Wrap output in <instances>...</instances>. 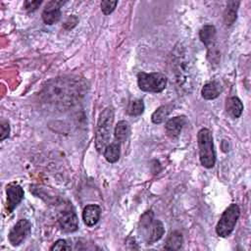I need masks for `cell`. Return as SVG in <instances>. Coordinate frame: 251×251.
Returning a JSON list of instances; mask_svg holds the SVG:
<instances>
[{"label": "cell", "instance_id": "cell-6", "mask_svg": "<svg viewBox=\"0 0 251 251\" xmlns=\"http://www.w3.org/2000/svg\"><path fill=\"white\" fill-rule=\"evenodd\" d=\"M240 215V210L237 204H230L222 214L217 226L216 232L221 237H227L233 231L234 226Z\"/></svg>", "mask_w": 251, "mask_h": 251}, {"label": "cell", "instance_id": "cell-7", "mask_svg": "<svg viewBox=\"0 0 251 251\" xmlns=\"http://www.w3.org/2000/svg\"><path fill=\"white\" fill-rule=\"evenodd\" d=\"M137 84L145 92H161L166 88L167 76L161 73H143L137 75Z\"/></svg>", "mask_w": 251, "mask_h": 251}, {"label": "cell", "instance_id": "cell-10", "mask_svg": "<svg viewBox=\"0 0 251 251\" xmlns=\"http://www.w3.org/2000/svg\"><path fill=\"white\" fill-rule=\"evenodd\" d=\"M63 1H49L42 12V20L46 25H53L61 18V6Z\"/></svg>", "mask_w": 251, "mask_h": 251}, {"label": "cell", "instance_id": "cell-18", "mask_svg": "<svg viewBox=\"0 0 251 251\" xmlns=\"http://www.w3.org/2000/svg\"><path fill=\"white\" fill-rule=\"evenodd\" d=\"M183 244V237L179 231H173L169 237L167 238L165 249L169 250H178L182 248Z\"/></svg>", "mask_w": 251, "mask_h": 251}, {"label": "cell", "instance_id": "cell-21", "mask_svg": "<svg viewBox=\"0 0 251 251\" xmlns=\"http://www.w3.org/2000/svg\"><path fill=\"white\" fill-rule=\"evenodd\" d=\"M172 111V106L170 105H163V106H160L151 116V120L154 124H161L163 123L167 117L169 116V114L171 113Z\"/></svg>", "mask_w": 251, "mask_h": 251}, {"label": "cell", "instance_id": "cell-2", "mask_svg": "<svg viewBox=\"0 0 251 251\" xmlns=\"http://www.w3.org/2000/svg\"><path fill=\"white\" fill-rule=\"evenodd\" d=\"M171 65L177 87L181 91L189 93L193 88V69L187 51L181 45L176 46L173 52Z\"/></svg>", "mask_w": 251, "mask_h": 251}, {"label": "cell", "instance_id": "cell-23", "mask_svg": "<svg viewBox=\"0 0 251 251\" xmlns=\"http://www.w3.org/2000/svg\"><path fill=\"white\" fill-rule=\"evenodd\" d=\"M118 4V1H111V0H105V1H102L100 6H101V11L104 15H109L111 14L116 6Z\"/></svg>", "mask_w": 251, "mask_h": 251}, {"label": "cell", "instance_id": "cell-25", "mask_svg": "<svg viewBox=\"0 0 251 251\" xmlns=\"http://www.w3.org/2000/svg\"><path fill=\"white\" fill-rule=\"evenodd\" d=\"M41 3H42V1H30V0H27V1L24 2V7H25V9L27 12H33V11H35L41 5Z\"/></svg>", "mask_w": 251, "mask_h": 251}, {"label": "cell", "instance_id": "cell-14", "mask_svg": "<svg viewBox=\"0 0 251 251\" xmlns=\"http://www.w3.org/2000/svg\"><path fill=\"white\" fill-rule=\"evenodd\" d=\"M185 123H186V119L183 116H178V117L170 119L165 126L167 134L171 137L178 136Z\"/></svg>", "mask_w": 251, "mask_h": 251}, {"label": "cell", "instance_id": "cell-24", "mask_svg": "<svg viewBox=\"0 0 251 251\" xmlns=\"http://www.w3.org/2000/svg\"><path fill=\"white\" fill-rule=\"evenodd\" d=\"M72 247L65 239L57 240L51 247L50 250H71Z\"/></svg>", "mask_w": 251, "mask_h": 251}, {"label": "cell", "instance_id": "cell-9", "mask_svg": "<svg viewBox=\"0 0 251 251\" xmlns=\"http://www.w3.org/2000/svg\"><path fill=\"white\" fill-rule=\"evenodd\" d=\"M30 229H31V225L27 220L25 219L19 220L17 224L11 228L8 234V239L10 243L13 246L20 245L29 234Z\"/></svg>", "mask_w": 251, "mask_h": 251}, {"label": "cell", "instance_id": "cell-3", "mask_svg": "<svg viewBox=\"0 0 251 251\" xmlns=\"http://www.w3.org/2000/svg\"><path fill=\"white\" fill-rule=\"evenodd\" d=\"M164 232L165 229L162 222L154 218V214L151 210L146 211L140 217L138 233L147 244H152L161 239Z\"/></svg>", "mask_w": 251, "mask_h": 251}, {"label": "cell", "instance_id": "cell-4", "mask_svg": "<svg viewBox=\"0 0 251 251\" xmlns=\"http://www.w3.org/2000/svg\"><path fill=\"white\" fill-rule=\"evenodd\" d=\"M113 122L114 109L107 107L101 112L95 129V148L98 152H104V149L109 144Z\"/></svg>", "mask_w": 251, "mask_h": 251}, {"label": "cell", "instance_id": "cell-16", "mask_svg": "<svg viewBox=\"0 0 251 251\" xmlns=\"http://www.w3.org/2000/svg\"><path fill=\"white\" fill-rule=\"evenodd\" d=\"M221 91H222L221 85L217 81H210L203 86L201 90V94L204 99L213 100L220 95Z\"/></svg>", "mask_w": 251, "mask_h": 251}, {"label": "cell", "instance_id": "cell-26", "mask_svg": "<svg viewBox=\"0 0 251 251\" xmlns=\"http://www.w3.org/2000/svg\"><path fill=\"white\" fill-rule=\"evenodd\" d=\"M1 126V133H0V140H4L5 138H7L9 136L10 133V126L9 123L6 121H2L0 124Z\"/></svg>", "mask_w": 251, "mask_h": 251}, {"label": "cell", "instance_id": "cell-12", "mask_svg": "<svg viewBox=\"0 0 251 251\" xmlns=\"http://www.w3.org/2000/svg\"><path fill=\"white\" fill-rule=\"evenodd\" d=\"M101 215V208L96 204H89L83 208L82 220L87 226H95Z\"/></svg>", "mask_w": 251, "mask_h": 251}, {"label": "cell", "instance_id": "cell-15", "mask_svg": "<svg viewBox=\"0 0 251 251\" xmlns=\"http://www.w3.org/2000/svg\"><path fill=\"white\" fill-rule=\"evenodd\" d=\"M226 110L231 118L236 119V118H239L242 114L243 104L238 97L232 96V97H229L226 99Z\"/></svg>", "mask_w": 251, "mask_h": 251}, {"label": "cell", "instance_id": "cell-13", "mask_svg": "<svg viewBox=\"0 0 251 251\" xmlns=\"http://www.w3.org/2000/svg\"><path fill=\"white\" fill-rule=\"evenodd\" d=\"M60 227L66 232H74L78 228V220L74 212H67L63 214L59 220Z\"/></svg>", "mask_w": 251, "mask_h": 251}, {"label": "cell", "instance_id": "cell-1", "mask_svg": "<svg viewBox=\"0 0 251 251\" xmlns=\"http://www.w3.org/2000/svg\"><path fill=\"white\" fill-rule=\"evenodd\" d=\"M86 90V82L79 76H61L46 82L41 91V97L48 104L68 108L79 102Z\"/></svg>", "mask_w": 251, "mask_h": 251}, {"label": "cell", "instance_id": "cell-20", "mask_svg": "<svg viewBox=\"0 0 251 251\" xmlns=\"http://www.w3.org/2000/svg\"><path fill=\"white\" fill-rule=\"evenodd\" d=\"M239 2L235 1H230L227 3L226 9L224 14V21L226 25H230L234 23L236 20V15H237V8H238Z\"/></svg>", "mask_w": 251, "mask_h": 251}, {"label": "cell", "instance_id": "cell-22", "mask_svg": "<svg viewBox=\"0 0 251 251\" xmlns=\"http://www.w3.org/2000/svg\"><path fill=\"white\" fill-rule=\"evenodd\" d=\"M144 111V103L141 99H135L129 102L127 106V114L130 116H139Z\"/></svg>", "mask_w": 251, "mask_h": 251}, {"label": "cell", "instance_id": "cell-17", "mask_svg": "<svg viewBox=\"0 0 251 251\" xmlns=\"http://www.w3.org/2000/svg\"><path fill=\"white\" fill-rule=\"evenodd\" d=\"M129 133H130V126L127 122L120 121L116 125L114 134H115V138H116L117 142L126 141V139L128 137Z\"/></svg>", "mask_w": 251, "mask_h": 251}, {"label": "cell", "instance_id": "cell-19", "mask_svg": "<svg viewBox=\"0 0 251 251\" xmlns=\"http://www.w3.org/2000/svg\"><path fill=\"white\" fill-rule=\"evenodd\" d=\"M104 157L109 163H116L120 159L121 150H120V144L118 142L110 143L106 146L104 149Z\"/></svg>", "mask_w": 251, "mask_h": 251}, {"label": "cell", "instance_id": "cell-11", "mask_svg": "<svg viewBox=\"0 0 251 251\" xmlns=\"http://www.w3.org/2000/svg\"><path fill=\"white\" fill-rule=\"evenodd\" d=\"M7 210L8 213H12L14 209L21 203L24 198V190L19 184L11 183L7 185Z\"/></svg>", "mask_w": 251, "mask_h": 251}, {"label": "cell", "instance_id": "cell-5", "mask_svg": "<svg viewBox=\"0 0 251 251\" xmlns=\"http://www.w3.org/2000/svg\"><path fill=\"white\" fill-rule=\"evenodd\" d=\"M197 139L201 165L207 169L213 168L216 163V154L214 150L212 132L208 128H201L198 132Z\"/></svg>", "mask_w": 251, "mask_h": 251}, {"label": "cell", "instance_id": "cell-8", "mask_svg": "<svg viewBox=\"0 0 251 251\" xmlns=\"http://www.w3.org/2000/svg\"><path fill=\"white\" fill-rule=\"evenodd\" d=\"M199 37L202 43L208 49V58L211 64H217L219 61V51L216 45V28L212 25H204L199 31Z\"/></svg>", "mask_w": 251, "mask_h": 251}]
</instances>
